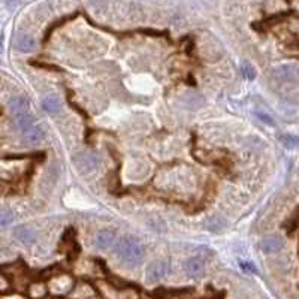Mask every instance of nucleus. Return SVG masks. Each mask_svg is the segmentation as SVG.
<instances>
[{
  "instance_id": "18",
  "label": "nucleus",
  "mask_w": 299,
  "mask_h": 299,
  "mask_svg": "<svg viewBox=\"0 0 299 299\" xmlns=\"http://www.w3.org/2000/svg\"><path fill=\"white\" fill-rule=\"evenodd\" d=\"M280 141L286 145V147H296L299 145V138L296 136H290V135H281Z\"/></svg>"
},
{
  "instance_id": "12",
  "label": "nucleus",
  "mask_w": 299,
  "mask_h": 299,
  "mask_svg": "<svg viewBox=\"0 0 299 299\" xmlns=\"http://www.w3.org/2000/svg\"><path fill=\"white\" fill-rule=\"evenodd\" d=\"M8 108H9V111H11L14 115L24 114V112H27V108H29L27 99H24V97H21V96H14V97L9 99Z\"/></svg>"
},
{
  "instance_id": "1",
  "label": "nucleus",
  "mask_w": 299,
  "mask_h": 299,
  "mask_svg": "<svg viewBox=\"0 0 299 299\" xmlns=\"http://www.w3.org/2000/svg\"><path fill=\"white\" fill-rule=\"evenodd\" d=\"M115 254L126 265H138L144 257V246L136 238H122L115 244Z\"/></svg>"
},
{
  "instance_id": "21",
  "label": "nucleus",
  "mask_w": 299,
  "mask_h": 299,
  "mask_svg": "<svg viewBox=\"0 0 299 299\" xmlns=\"http://www.w3.org/2000/svg\"><path fill=\"white\" fill-rule=\"evenodd\" d=\"M259 118H261L262 120V122H265V123H268V124H274V122H272V118L268 115V114H262V112H257L256 114Z\"/></svg>"
},
{
  "instance_id": "5",
  "label": "nucleus",
  "mask_w": 299,
  "mask_h": 299,
  "mask_svg": "<svg viewBox=\"0 0 299 299\" xmlns=\"http://www.w3.org/2000/svg\"><path fill=\"white\" fill-rule=\"evenodd\" d=\"M272 76L281 83H296L299 79V68L296 65H281L274 69Z\"/></svg>"
},
{
  "instance_id": "13",
  "label": "nucleus",
  "mask_w": 299,
  "mask_h": 299,
  "mask_svg": "<svg viewBox=\"0 0 299 299\" xmlns=\"http://www.w3.org/2000/svg\"><path fill=\"white\" fill-rule=\"evenodd\" d=\"M17 48L21 51V53H29V51H33L35 50V39L30 36V35H19L17 37Z\"/></svg>"
},
{
  "instance_id": "11",
  "label": "nucleus",
  "mask_w": 299,
  "mask_h": 299,
  "mask_svg": "<svg viewBox=\"0 0 299 299\" xmlns=\"http://www.w3.org/2000/svg\"><path fill=\"white\" fill-rule=\"evenodd\" d=\"M94 296H96L94 289L90 284H87V283H79L70 292V298L72 299H93Z\"/></svg>"
},
{
  "instance_id": "4",
  "label": "nucleus",
  "mask_w": 299,
  "mask_h": 299,
  "mask_svg": "<svg viewBox=\"0 0 299 299\" xmlns=\"http://www.w3.org/2000/svg\"><path fill=\"white\" fill-rule=\"evenodd\" d=\"M48 289L51 293L54 295H66V293H70L72 289H73V280L66 275V274H62V275H57L54 278H51V281L48 284Z\"/></svg>"
},
{
  "instance_id": "10",
  "label": "nucleus",
  "mask_w": 299,
  "mask_h": 299,
  "mask_svg": "<svg viewBox=\"0 0 299 299\" xmlns=\"http://www.w3.org/2000/svg\"><path fill=\"white\" fill-rule=\"evenodd\" d=\"M283 247H284V243H283V239L280 236H266V238H264V241L261 244L262 251L266 253V254H272V253L280 251Z\"/></svg>"
},
{
  "instance_id": "15",
  "label": "nucleus",
  "mask_w": 299,
  "mask_h": 299,
  "mask_svg": "<svg viewBox=\"0 0 299 299\" xmlns=\"http://www.w3.org/2000/svg\"><path fill=\"white\" fill-rule=\"evenodd\" d=\"M32 124H33V117H32L29 112H24V114H18V115H15V126H17L18 129L24 130V129L30 127Z\"/></svg>"
},
{
  "instance_id": "3",
  "label": "nucleus",
  "mask_w": 299,
  "mask_h": 299,
  "mask_svg": "<svg viewBox=\"0 0 299 299\" xmlns=\"http://www.w3.org/2000/svg\"><path fill=\"white\" fill-rule=\"evenodd\" d=\"M171 272V264L168 261H156L148 265L145 277L148 283H157L168 277Z\"/></svg>"
},
{
  "instance_id": "8",
  "label": "nucleus",
  "mask_w": 299,
  "mask_h": 299,
  "mask_svg": "<svg viewBox=\"0 0 299 299\" xmlns=\"http://www.w3.org/2000/svg\"><path fill=\"white\" fill-rule=\"evenodd\" d=\"M115 243V235L111 230H101L97 232L96 238H94V246L99 250H106L109 247H112Z\"/></svg>"
},
{
  "instance_id": "19",
  "label": "nucleus",
  "mask_w": 299,
  "mask_h": 299,
  "mask_svg": "<svg viewBox=\"0 0 299 299\" xmlns=\"http://www.w3.org/2000/svg\"><path fill=\"white\" fill-rule=\"evenodd\" d=\"M241 72H243V75H244L247 79H254V76H256V70H254V68L250 66V65H247V63L243 65Z\"/></svg>"
},
{
  "instance_id": "14",
  "label": "nucleus",
  "mask_w": 299,
  "mask_h": 299,
  "mask_svg": "<svg viewBox=\"0 0 299 299\" xmlns=\"http://www.w3.org/2000/svg\"><path fill=\"white\" fill-rule=\"evenodd\" d=\"M48 286L42 284V283H33L29 287V295L32 299H42L47 293H48Z\"/></svg>"
},
{
  "instance_id": "17",
  "label": "nucleus",
  "mask_w": 299,
  "mask_h": 299,
  "mask_svg": "<svg viewBox=\"0 0 299 299\" xmlns=\"http://www.w3.org/2000/svg\"><path fill=\"white\" fill-rule=\"evenodd\" d=\"M14 222V212L8 208H5L0 214V226L2 228H6L8 225H11Z\"/></svg>"
},
{
  "instance_id": "9",
  "label": "nucleus",
  "mask_w": 299,
  "mask_h": 299,
  "mask_svg": "<svg viewBox=\"0 0 299 299\" xmlns=\"http://www.w3.org/2000/svg\"><path fill=\"white\" fill-rule=\"evenodd\" d=\"M14 236H15L17 241H19L24 246H32L35 243V239H36L35 232L27 226H17L14 229Z\"/></svg>"
},
{
  "instance_id": "6",
  "label": "nucleus",
  "mask_w": 299,
  "mask_h": 299,
  "mask_svg": "<svg viewBox=\"0 0 299 299\" xmlns=\"http://www.w3.org/2000/svg\"><path fill=\"white\" fill-rule=\"evenodd\" d=\"M184 272L194 280L202 278L205 274V264L199 257H190L184 262Z\"/></svg>"
},
{
  "instance_id": "16",
  "label": "nucleus",
  "mask_w": 299,
  "mask_h": 299,
  "mask_svg": "<svg viewBox=\"0 0 299 299\" xmlns=\"http://www.w3.org/2000/svg\"><path fill=\"white\" fill-rule=\"evenodd\" d=\"M60 106H62V104H60V101L55 96H48L42 101V108L47 112H57L60 109Z\"/></svg>"
},
{
  "instance_id": "20",
  "label": "nucleus",
  "mask_w": 299,
  "mask_h": 299,
  "mask_svg": "<svg viewBox=\"0 0 299 299\" xmlns=\"http://www.w3.org/2000/svg\"><path fill=\"white\" fill-rule=\"evenodd\" d=\"M239 265H241V268H243L244 271H247V272H257L256 266H254L251 262H241Z\"/></svg>"
},
{
  "instance_id": "2",
  "label": "nucleus",
  "mask_w": 299,
  "mask_h": 299,
  "mask_svg": "<svg viewBox=\"0 0 299 299\" xmlns=\"http://www.w3.org/2000/svg\"><path fill=\"white\" fill-rule=\"evenodd\" d=\"M72 160L76 166V169L81 174H90L96 171L102 163V158L96 153H79L72 157Z\"/></svg>"
},
{
  "instance_id": "7",
  "label": "nucleus",
  "mask_w": 299,
  "mask_h": 299,
  "mask_svg": "<svg viewBox=\"0 0 299 299\" xmlns=\"http://www.w3.org/2000/svg\"><path fill=\"white\" fill-rule=\"evenodd\" d=\"M21 132H23V139L27 144H30V145H35L37 142H41L42 139L45 138V132L39 126H33V124L30 127L21 130Z\"/></svg>"
}]
</instances>
